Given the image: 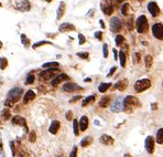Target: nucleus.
Masks as SVG:
<instances>
[{
	"label": "nucleus",
	"mask_w": 163,
	"mask_h": 157,
	"mask_svg": "<svg viewBox=\"0 0 163 157\" xmlns=\"http://www.w3.org/2000/svg\"><path fill=\"white\" fill-rule=\"evenodd\" d=\"M23 95V89L21 88H13L8 92V100L4 102L6 106H12V105L17 103Z\"/></svg>",
	"instance_id": "1"
},
{
	"label": "nucleus",
	"mask_w": 163,
	"mask_h": 157,
	"mask_svg": "<svg viewBox=\"0 0 163 157\" xmlns=\"http://www.w3.org/2000/svg\"><path fill=\"white\" fill-rule=\"evenodd\" d=\"M141 103L140 101L137 99L135 96H132V95H128L127 97L123 99V110L125 112H128V113H131L132 111L137 107H139Z\"/></svg>",
	"instance_id": "2"
},
{
	"label": "nucleus",
	"mask_w": 163,
	"mask_h": 157,
	"mask_svg": "<svg viewBox=\"0 0 163 157\" xmlns=\"http://www.w3.org/2000/svg\"><path fill=\"white\" fill-rule=\"evenodd\" d=\"M151 88V81L149 79H142V80H138L135 83L133 89L137 93H141L146 90L150 89Z\"/></svg>",
	"instance_id": "3"
},
{
	"label": "nucleus",
	"mask_w": 163,
	"mask_h": 157,
	"mask_svg": "<svg viewBox=\"0 0 163 157\" xmlns=\"http://www.w3.org/2000/svg\"><path fill=\"white\" fill-rule=\"evenodd\" d=\"M135 28L138 33H144L148 30V19L146 16H139L135 21Z\"/></svg>",
	"instance_id": "4"
},
{
	"label": "nucleus",
	"mask_w": 163,
	"mask_h": 157,
	"mask_svg": "<svg viewBox=\"0 0 163 157\" xmlns=\"http://www.w3.org/2000/svg\"><path fill=\"white\" fill-rule=\"evenodd\" d=\"M144 148L149 154H153L155 149V139L154 137L149 135L146 137V141H144Z\"/></svg>",
	"instance_id": "5"
},
{
	"label": "nucleus",
	"mask_w": 163,
	"mask_h": 157,
	"mask_svg": "<svg viewBox=\"0 0 163 157\" xmlns=\"http://www.w3.org/2000/svg\"><path fill=\"white\" fill-rule=\"evenodd\" d=\"M59 68H52V69H46V70H44L42 72H40L39 74V77H40L41 80H49V79H51V77H54L56 72H59Z\"/></svg>",
	"instance_id": "6"
},
{
	"label": "nucleus",
	"mask_w": 163,
	"mask_h": 157,
	"mask_svg": "<svg viewBox=\"0 0 163 157\" xmlns=\"http://www.w3.org/2000/svg\"><path fill=\"white\" fill-rule=\"evenodd\" d=\"M152 34L158 40H163V24L158 22L152 26Z\"/></svg>",
	"instance_id": "7"
},
{
	"label": "nucleus",
	"mask_w": 163,
	"mask_h": 157,
	"mask_svg": "<svg viewBox=\"0 0 163 157\" xmlns=\"http://www.w3.org/2000/svg\"><path fill=\"white\" fill-rule=\"evenodd\" d=\"M109 26H110V30L114 33H117L120 31L121 29V21L118 17H112L110 21H109Z\"/></svg>",
	"instance_id": "8"
},
{
	"label": "nucleus",
	"mask_w": 163,
	"mask_h": 157,
	"mask_svg": "<svg viewBox=\"0 0 163 157\" xmlns=\"http://www.w3.org/2000/svg\"><path fill=\"white\" fill-rule=\"evenodd\" d=\"M123 110V100L121 97H117L115 101L112 102V104L110 105V111L115 113L121 112Z\"/></svg>",
	"instance_id": "9"
},
{
	"label": "nucleus",
	"mask_w": 163,
	"mask_h": 157,
	"mask_svg": "<svg viewBox=\"0 0 163 157\" xmlns=\"http://www.w3.org/2000/svg\"><path fill=\"white\" fill-rule=\"evenodd\" d=\"M100 8L103 10V12L106 16H110L112 12H114V6L109 0H104L101 4H100Z\"/></svg>",
	"instance_id": "10"
},
{
	"label": "nucleus",
	"mask_w": 163,
	"mask_h": 157,
	"mask_svg": "<svg viewBox=\"0 0 163 157\" xmlns=\"http://www.w3.org/2000/svg\"><path fill=\"white\" fill-rule=\"evenodd\" d=\"M14 8L19 11H29L31 6L29 0H17V4H14Z\"/></svg>",
	"instance_id": "11"
},
{
	"label": "nucleus",
	"mask_w": 163,
	"mask_h": 157,
	"mask_svg": "<svg viewBox=\"0 0 163 157\" xmlns=\"http://www.w3.org/2000/svg\"><path fill=\"white\" fill-rule=\"evenodd\" d=\"M12 123L14 125H19V126H22L24 129L25 132H28V125H27V121H25V118L23 117L19 116V115H16V116L12 117Z\"/></svg>",
	"instance_id": "12"
},
{
	"label": "nucleus",
	"mask_w": 163,
	"mask_h": 157,
	"mask_svg": "<svg viewBox=\"0 0 163 157\" xmlns=\"http://www.w3.org/2000/svg\"><path fill=\"white\" fill-rule=\"evenodd\" d=\"M148 10H149V12L151 13L152 17H158L160 15L159 6H158V4L154 2V1H151V2L148 4Z\"/></svg>",
	"instance_id": "13"
},
{
	"label": "nucleus",
	"mask_w": 163,
	"mask_h": 157,
	"mask_svg": "<svg viewBox=\"0 0 163 157\" xmlns=\"http://www.w3.org/2000/svg\"><path fill=\"white\" fill-rule=\"evenodd\" d=\"M62 90L64 92H75V91H78L80 90V88L76 83H73V82H68V83H65V84L62 86Z\"/></svg>",
	"instance_id": "14"
},
{
	"label": "nucleus",
	"mask_w": 163,
	"mask_h": 157,
	"mask_svg": "<svg viewBox=\"0 0 163 157\" xmlns=\"http://www.w3.org/2000/svg\"><path fill=\"white\" fill-rule=\"evenodd\" d=\"M68 79H70V77H68V75H66L65 73H61V74H59L57 77H53V80H52V82H51V85H52V86H57V85L60 84L61 82L66 81V80H68Z\"/></svg>",
	"instance_id": "15"
},
{
	"label": "nucleus",
	"mask_w": 163,
	"mask_h": 157,
	"mask_svg": "<svg viewBox=\"0 0 163 157\" xmlns=\"http://www.w3.org/2000/svg\"><path fill=\"white\" fill-rule=\"evenodd\" d=\"M99 142L101 143V144H104V145H112L114 143H115V139L112 138V136H109V135H107V134H104V135H101L99 138Z\"/></svg>",
	"instance_id": "16"
},
{
	"label": "nucleus",
	"mask_w": 163,
	"mask_h": 157,
	"mask_svg": "<svg viewBox=\"0 0 163 157\" xmlns=\"http://www.w3.org/2000/svg\"><path fill=\"white\" fill-rule=\"evenodd\" d=\"M75 30V27L74 24L68 23V22H65V23H62L59 28V31L60 32H70V31H74Z\"/></svg>",
	"instance_id": "17"
},
{
	"label": "nucleus",
	"mask_w": 163,
	"mask_h": 157,
	"mask_svg": "<svg viewBox=\"0 0 163 157\" xmlns=\"http://www.w3.org/2000/svg\"><path fill=\"white\" fill-rule=\"evenodd\" d=\"M88 117L87 116H82L80 117V122H78V127H80V132H84V131H86L88 127Z\"/></svg>",
	"instance_id": "18"
},
{
	"label": "nucleus",
	"mask_w": 163,
	"mask_h": 157,
	"mask_svg": "<svg viewBox=\"0 0 163 157\" xmlns=\"http://www.w3.org/2000/svg\"><path fill=\"white\" fill-rule=\"evenodd\" d=\"M34 99H35V93L33 92L32 90H29V91H27V93L24 94L23 96V104H27L28 102L32 101Z\"/></svg>",
	"instance_id": "19"
},
{
	"label": "nucleus",
	"mask_w": 163,
	"mask_h": 157,
	"mask_svg": "<svg viewBox=\"0 0 163 157\" xmlns=\"http://www.w3.org/2000/svg\"><path fill=\"white\" fill-rule=\"evenodd\" d=\"M61 127V123L60 121H53L51 123V125H50V129H49V131H50V133L51 134H56L57 133V131L60 129Z\"/></svg>",
	"instance_id": "20"
},
{
	"label": "nucleus",
	"mask_w": 163,
	"mask_h": 157,
	"mask_svg": "<svg viewBox=\"0 0 163 157\" xmlns=\"http://www.w3.org/2000/svg\"><path fill=\"white\" fill-rule=\"evenodd\" d=\"M127 86H128V80H121L119 81L118 83H116L115 86H114V89H117V90H119V91H125V90L127 89Z\"/></svg>",
	"instance_id": "21"
},
{
	"label": "nucleus",
	"mask_w": 163,
	"mask_h": 157,
	"mask_svg": "<svg viewBox=\"0 0 163 157\" xmlns=\"http://www.w3.org/2000/svg\"><path fill=\"white\" fill-rule=\"evenodd\" d=\"M64 12H65V2L63 1H61L60 2V6H59V8H57V20H60L61 18L63 17Z\"/></svg>",
	"instance_id": "22"
},
{
	"label": "nucleus",
	"mask_w": 163,
	"mask_h": 157,
	"mask_svg": "<svg viewBox=\"0 0 163 157\" xmlns=\"http://www.w3.org/2000/svg\"><path fill=\"white\" fill-rule=\"evenodd\" d=\"M155 143H158V144H163V127L158 129L156 135H155Z\"/></svg>",
	"instance_id": "23"
},
{
	"label": "nucleus",
	"mask_w": 163,
	"mask_h": 157,
	"mask_svg": "<svg viewBox=\"0 0 163 157\" xmlns=\"http://www.w3.org/2000/svg\"><path fill=\"white\" fill-rule=\"evenodd\" d=\"M96 100V96L93 94V95H89V96H87L86 99H84L83 100V103H82V106H87L88 104H92V103H94Z\"/></svg>",
	"instance_id": "24"
},
{
	"label": "nucleus",
	"mask_w": 163,
	"mask_h": 157,
	"mask_svg": "<svg viewBox=\"0 0 163 157\" xmlns=\"http://www.w3.org/2000/svg\"><path fill=\"white\" fill-rule=\"evenodd\" d=\"M109 104H110V96H103L99 101L100 107H107Z\"/></svg>",
	"instance_id": "25"
},
{
	"label": "nucleus",
	"mask_w": 163,
	"mask_h": 157,
	"mask_svg": "<svg viewBox=\"0 0 163 157\" xmlns=\"http://www.w3.org/2000/svg\"><path fill=\"white\" fill-rule=\"evenodd\" d=\"M93 143V138L91 136H86L84 137L83 139H82V142H80V146L82 147H87V146H89L91 144Z\"/></svg>",
	"instance_id": "26"
},
{
	"label": "nucleus",
	"mask_w": 163,
	"mask_h": 157,
	"mask_svg": "<svg viewBox=\"0 0 163 157\" xmlns=\"http://www.w3.org/2000/svg\"><path fill=\"white\" fill-rule=\"evenodd\" d=\"M152 63H153V58L152 55L148 54V55L144 56V65L147 69H150L152 66Z\"/></svg>",
	"instance_id": "27"
},
{
	"label": "nucleus",
	"mask_w": 163,
	"mask_h": 157,
	"mask_svg": "<svg viewBox=\"0 0 163 157\" xmlns=\"http://www.w3.org/2000/svg\"><path fill=\"white\" fill-rule=\"evenodd\" d=\"M110 86H112V83H100L99 86H98V91L100 93H105Z\"/></svg>",
	"instance_id": "28"
},
{
	"label": "nucleus",
	"mask_w": 163,
	"mask_h": 157,
	"mask_svg": "<svg viewBox=\"0 0 163 157\" xmlns=\"http://www.w3.org/2000/svg\"><path fill=\"white\" fill-rule=\"evenodd\" d=\"M60 66V63L59 62H46L42 64V68L43 69H48V68H59Z\"/></svg>",
	"instance_id": "29"
},
{
	"label": "nucleus",
	"mask_w": 163,
	"mask_h": 157,
	"mask_svg": "<svg viewBox=\"0 0 163 157\" xmlns=\"http://www.w3.org/2000/svg\"><path fill=\"white\" fill-rule=\"evenodd\" d=\"M126 54H125V52L123 51H119V61H120V65L122 66V68H125L126 66Z\"/></svg>",
	"instance_id": "30"
},
{
	"label": "nucleus",
	"mask_w": 163,
	"mask_h": 157,
	"mask_svg": "<svg viewBox=\"0 0 163 157\" xmlns=\"http://www.w3.org/2000/svg\"><path fill=\"white\" fill-rule=\"evenodd\" d=\"M129 4L128 2H125V4L121 6V8H120V11H121V13H122L123 16H127L128 15V10H129Z\"/></svg>",
	"instance_id": "31"
},
{
	"label": "nucleus",
	"mask_w": 163,
	"mask_h": 157,
	"mask_svg": "<svg viewBox=\"0 0 163 157\" xmlns=\"http://www.w3.org/2000/svg\"><path fill=\"white\" fill-rule=\"evenodd\" d=\"M73 129H74L75 136H78V134H80V127H78V121H77V120H74V121H73Z\"/></svg>",
	"instance_id": "32"
},
{
	"label": "nucleus",
	"mask_w": 163,
	"mask_h": 157,
	"mask_svg": "<svg viewBox=\"0 0 163 157\" xmlns=\"http://www.w3.org/2000/svg\"><path fill=\"white\" fill-rule=\"evenodd\" d=\"M52 45V42H50V41H39V42H35L34 45H32V48L38 49L39 47H41V45Z\"/></svg>",
	"instance_id": "33"
},
{
	"label": "nucleus",
	"mask_w": 163,
	"mask_h": 157,
	"mask_svg": "<svg viewBox=\"0 0 163 157\" xmlns=\"http://www.w3.org/2000/svg\"><path fill=\"white\" fill-rule=\"evenodd\" d=\"M1 117L4 118V121H8L9 118H10V112H9L8 109H4L2 112H1Z\"/></svg>",
	"instance_id": "34"
},
{
	"label": "nucleus",
	"mask_w": 163,
	"mask_h": 157,
	"mask_svg": "<svg viewBox=\"0 0 163 157\" xmlns=\"http://www.w3.org/2000/svg\"><path fill=\"white\" fill-rule=\"evenodd\" d=\"M8 65V60L6 58H0V70H4Z\"/></svg>",
	"instance_id": "35"
},
{
	"label": "nucleus",
	"mask_w": 163,
	"mask_h": 157,
	"mask_svg": "<svg viewBox=\"0 0 163 157\" xmlns=\"http://www.w3.org/2000/svg\"><path fill=\"white\" fill-rule=\"evenodd\" d=\"M35 81V77L33 75V73H30L28 77H27V80H25V84H32L33 82Z\"/></svg>",
	"instance_id": "36"
},
{
	"label": "nucleus",
	"mask_w": 163,
	"mask_h": 157,
	"mask_svg": "<svg viewBox=\"0 0 163 157\" xmlns=\"http://www.w3.org/2000/svg\"><path fill=\"white\" fill-rule=\"evenodd\" d=\"M115 42H116V45H121L125 42V38L122 36H117L115 39Z\"/></svg>",
	"instance_id": "37"
},
{
	"label": "nucleus",
	"mask_w": 163,
	"mask_h": 157,
	"mask_svg": "<svg viewBox=\"0 0 163 157\" xmlns=\"http://www.w3.org/2000/svg\"><path fill=\"white\" fill-rule=\"evenodd\" d=\"M21 41H22V43H23L24 47H29V39L25 37V34H21Z\"/></svg>",
	"instance_id": "38"
},
{
	"label": "nucleus",
	"mask_w": 163,
	"mask_h": 157,
	"mask_svg": "<svg viewBox=\"0 0 163 157\" xmlns=\"http://www.w3.org/2000/svg\"><path fill=\"white\" fill-rule=\"evenodd\" d=\"M77 56H80V58H82L84 60H87L88 58H89V54L87 52H78L77 53Z\"/></svg>",
	"instance_id": "39"
},
{
	"label": "nucleus",
	"mask_w": 163,
	"mask_h": 157,
	"mask_svg": "<svg viewBox=\"0 0 163 157\" xmlns=\"http://www.w3.org/2000/svg\"><path fill=\"white\" fill-rule=\"evenodd\" d=\"M35 138H36L35 132H34V131H32L31 133H30V135H29V141L31 142V143H33V142H35Z\"/></svg>",
	"instance_id": "40"
},
{
	"label": "nucleus",
	"mask_w": 163,
	"mask_h": 157,
	"mask_svg": "<svg viewBox=\"0 0 163 157\" xmlns=\"http://www.w3.org/2000/svg\"><path fill=\"white\" fill-rule=\"evenodd\" d=\"M10 148H11V153H12V157H16V146H14V143L13 142H10Z\"/></svg>",
	"instance_id": "41"
},
{
	"label": "nucleus",
	"mask_w": 163,
	"mask_h": 157,
	"mask_svg": "<svg viewBox=\"0 0 163 157\" xmlns=\"http://www.w3.org/2000/svg\"><path fill=\"white\" fill-rule=\"evenodd\" d=\"M85 42H86V39H85V37H84L82 33H80V34H78V43H80V45H83Z\"/></svg>",
	"instance_id": "42"
},
{
	"label": "nucleus",
	"mask_w": 163,
	"mask_h": 157,
	"mask_svg": "<svg viewBox=\"0 0 163 157\" xmlns=\"http://www.w3.org/2000/svg\"><path fill=\"white\" fill-rule=\"evenodd\" d=\"M103 55L104 58H108V45L106 43L103 45Z\"/></svg>",
	"instance_id": "43"
},
{
	"label": "nucleus",
	"mask_w": 163,
	"mask_h": 157,
	"mask_svg": "<svg viewBox=\"0 0 163 157\" xmlns=\"http://www.w3.org/2000/svg\"><path fill=\"white\" fill-rule=\"evenodd\" d=\"M70 157H77V146H74V147H73L71 154H70Z\"/></svg>",
	"instance_id": "44"
},
{
	"label": "nucleus",
	"mask_w": 163,
	"mask_h": 157,
	"mask_svg": "<svg viewBox=\"0 0 163 157\" xmlns=\"http://www.w3.org/2000/svg\"><path fill=\"white\" fill-rule=\"evenodd\" d=\"M95 38L96 39H98L99 41L103 40V32L101 31H97V32H95Z\"/></svg>",
	"instance_id": "45"
},
{
	"label": "nucleus",
	"mask_w": 163,
	"mask_h": 157,
	"mask_svg": "<svg viewBox=\"0 0 163 157\" xmlns=\"http://www.w3.org/2000/svg\"><path fill=\"white\" fill-rule=\"evenodd\" d=\"M65 117H66L67 121H72V120H73V112H72V111H68V112L66 113Z\"/></svg>",
	"instance_id": "46"
},
{
	"label": "nucleus",
	"mask_w": 163,
	"mask_h": 157,
	"mask_svg": "<svg viewBox=\"0 0 163 157\" xmlns=\"http://www.w3.org/2000/svg\"><path fill=\"white\" fill-rule=\"evenodd\" d=\"M80 99H82V96H80V95H77V96L71 99V100H70V103H74V102H77L78 100H80Z\"/></svg>",
	"instance_id": "47"
},
{
	"label": "nucleus",
	"mask_w": 163,
	"mask_h": 157,
	"mask_svg": "<svg viewBox=\"0 0 163 157\" xmlns=\"http://www.w3.org/2000/svg\"><path fill=\"white\" fill-rule=\"evenodd\" d=\"M133 60H135V62H137V63L139 62L140 61V54L139 53H135V54H133Z\"/></svg>",
	"instance_id": "48"
},
{
	"label": "nucleus",
	"mask_w": 163,
	"mask_h": 157,
	"mask_svg": "<svg viewBox=\"0 0 163 157\" xmlns=\"http://www.w3.org/2000/svg\"><path fill=\"white\" fill-rule=\"evenodd\" d=\"M116 69H117V66H112V70H110V72L108 73V77H112V74H114V72L116 71Z\"/></svg>",
	"instance_id": "49"
},
{
	"label": "nucleus",
	"mask_w": 163,
	"mask_h": 157,
	"mask_svg": "<svg viewBox=\"0 0 163 157\" xmlns=\"http://www.w3.org/2000/svg\"><path fill=\"white\" fill-rule=\"evenodd\" d=\"M128 28H129V30H132V18H130V20H129V23H128Z\"/></svg>",
	"instance_id": "50"
},
{
	"label": "nucleus",
	"mask_w": 163,
	"mask_h": 157,
	"mask_svg": "<svg viewBox=\"0 0 163 157\" xmlns=\"http://www.w3.org/2000/svg\"><path fill=\"white\" fill-rule=\"evenodd\" d=\"M112 52H114V56H115V60H117V59H118V52H117V50H116V49H114V50H112Z\"/></svg>",
	"instance_id": "51"
},
{
	"label": "nucleus",
	"mask_w": 163,
	"mask_h": 157,
	"mask_svg": "<svg viewBox=\"0 0 163 157\" xmlns=\"http://www.w3.org/2000/svg\"><path fill=\"white\" fill-rule=\"evenodd\" d=\"M18 157H27V153H24V152H21V153L18 155Z\"/></svg>",
	"instance_id": "52"
},
{
	"label": "nucleus",
	"mask_w": 163,
	"mask_h": 157,
	"mask_svg": "<svg viewBox=\"0 0 163 157\" xmlns=\"http://www.w3.org/2000/svg\"><path fill=\"white\" fill-rule=\"evenodd\" d=\"M99 23H100V26H101V28H105V24H104V21L103 20H101V19H100V20H99Z\"/></svg>",
	"instance_id": "53"
},
{
	"label": "nucleus",
	"mask_w": 163,
	"mask_h": 157,
	"mask_svg": "<svg viewBox=\"0 0 163 157\" xmlns=\"http://www.w3.org/2000/svg\"><path fill=\"white\" fill-rule=\"evenodd\" d=\"M123 157H132V156L130 155V154H125V155H123Z\"/></svg>",
	"instance_id": "54"
},
{
	"label": "nucleus",
	"mask_w": 163,
	"mask_h": 157,
	"mask_svg": "<svg viewBox=\"0 0 163 157\" xmlns=\"http://www.w3.org/2000/svg\"><path fill=\"white\" fill-rule=\"evenodd\" d=\"M2 83H4V82H2V79H1V77H0V85H2Z\"/></svg>",
	"instance_id": "55"
},
{
	"label": "nucleus",
	"mask_w": 163,
	"mask_h": 157,
	"mask_svg": "<svg viewBox=\"0 0 163 157\" xmlns=\"http://www.w3.org/2000/svg\"><path fill=\"white\" fill-rule=\"evenodd\" d=\"M2 48V42H1V41H0V49Z\"/></svg>",
	"instance_id": "56"
},
{
	"label": "nucleus",
	"mask_w": 163,
	"mask_h": 157,
	"mask_svg": "<svg viewBox=\"0 0 163 157\" xmlns=\"http://www.w3.org/2000/svg\"><path fill=\"white\" fill-rule=\"evenodd\" d=\"M116 1H117V2H122L123 0H116Z\"/></svg>",
	"instance_id": "57"
},
{
	"label": "nucleus",
	"mask_w": 163,
	"mask_h": 157,
	"mask_svg": "<svg viewBox=\"0 0 163 157\" xmlns=\"http://www.w3.org/2000/svg\"><path fill=\"white\" fill-rule=\"evenodd\" d=\"M52 0H46V2H51Z\"/></svg>",
	"instance_id": "58"
},
{
	"label": "nucleus",
	"mask_w": 163,
	"mask_h": 157,
	"mask_svg": "<svg viewBox=\"0 0 163 157\" xmlns=\"http://www.w3.org/2000/svg\"><path fill=\"white\" fill-rule=\"evenodd\" d=\"M0 7H2V4H1V2H0Z\"/></svg>",
	"instance_id": "59"
},
{
	"label": "nucleus",
	"mask_w": 163,
	"mask_h": 157,
	"mask_svg": "<svg viewBox=\"0 0 163 157\" xmlns=\"http://www.w3.org/2000/svg\"><path fill=\"white\" fill-rule=\"evenodd\" d=\"M140 1H142V0H140Z\"/></svg>",
	"instance_id": "60"
}]
</instances>
